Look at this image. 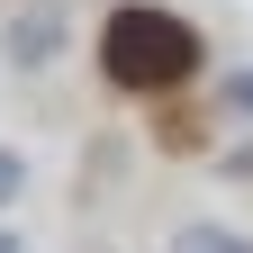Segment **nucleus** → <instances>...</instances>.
I'll use <instances>...</instances> for the list:
<instances>
[{
    "instance_id": "5",
    "label": "nucleus",
    "mask_w": 253,
    "mask_h": 253,
    "mask_svg": "<svg viewBox=\"0 0 253 253\" xmlns=\"http://www.w3.org/2000/svg\"><path fill=\"white\" fill-rule=\"evenodd\" d=\"M217 100H226L235 118H253V73H226V82H217Z\"/></svg>"
},
{
    "instance_id": "3",
    "label": "nucleus",
    "mask_w": 253,
    "mask_h": 253,
    "mask_svg": "<svg viewBox=\"0 0 253 253\" xmlns=\"http://www.w3.org/2000/svg\"><path fill=\"white\" fill-rule=\"evenodd\" d=\"M172 253H253V235H244V226H208V217H199V226L172 235Z\"/></svg>"
},
{
    "instance_id": "1",
    "label": "nucleus",
    "mask_w": 253,
    "mask_h": 253,
    "mask_svg": "<svg viewBox=\"0 0 253 253\" xmlns=\"http://www.w3.org/2000/svg\"><path fill=\"white\" fill-rule=\"evenodd\" d=\"M199 63H208L199 27H190L181 9H163V0H118L109 27H100V73H109L118 90H136V100L181 90Z\"/></svg>"
},
{
    "instance_id": "4",
    "label": "nucleus",
    "mask_w": 253,
    "mask_h": 253,
    "mask_svg": "<svg viewBox=\"0 0 253 253\" xmlns=\"http://www.w3.org/2000/svg\"><path fill=\"white\" fill-rule=\"evenodd\" d=\"M18 190H27V154H18V145H0V208H9Z\"/></svg>"
},
{
    "instance_id": "2",
    "label": "nucleus",
    "mask_w": 253,
    "mask_h": 253,
    "mask_svg": "<svg viewBox=\"0 0 253 253\" xmlns=\"http://www.w3.org/2000/svg\"><path fill=\"white\" fill-rule=\"evenodd\" d=\"M0 54H9L18 73H45V63L63 54V0H37V9H18L9 27H0Z\"/></svg>"
},
{
    "instance_id": "6",
    "label": "nucleus",
    "mask_w": 253,
    "mask_h": 253,
    "mask_svg": "<svg viewBox=\"0 0 253 253\" xmlns=\"http://www.w3.org/2000/svg\"><path fill=\"white\" fill-rule=\"evenodd\" d=\"M0 253H18V235H9V226H0Z\"/></svg>"
}]
</instances>
